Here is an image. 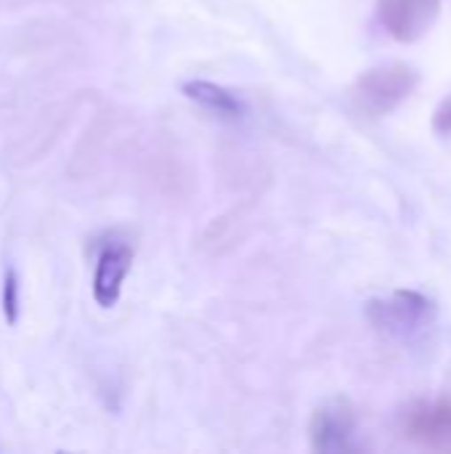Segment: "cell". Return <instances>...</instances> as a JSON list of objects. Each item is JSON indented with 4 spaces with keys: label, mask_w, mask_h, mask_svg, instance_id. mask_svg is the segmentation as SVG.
I'll list each match as a JSON object with an SVG mask.
<instances>
[{
    "label": "cell",
    "mask_w": 451,
    "mask_h": 454,
    "mask_svg": "<svg viewBox=\"0 0 451 454\" xmlns=\"http://www.w3.org/2000/svg\"><path fill=\"white\" fill-rule=\"evenodd\" d=\"M433 130H436V133H449L451 130V98H447V101L436 109V114H433Z\"/></svg>",
    "instance_id": "obj_9"
},
{
    "label": "cell",
    "mask_w": 451,
    "mask_h": 454,
    "mask_svg": "<svg viewBox=\"0 0 451 454\" xmlns=\"http://www.w3.org/2000/svg\"><path fill=\"white\" fill-rule=\"evenodd\" d=\"M431 306L433 303L417 293H396L388 301L372 303L369 317L383 330L407 333V330H415V327H423L425 322H431V314H433Z\"/></svg>",
    "instance_id": "obj_5"
},
{
    "label": "cell",
    "mask_w": 451,
    "mask_h": 454,
    "mask_svg": "<svg viewBox=\"0 0 451 454\" xmlns=\"http://www.w3.org/2000/svg\"><path fill=\"white\" fill-rule=\"evenodd\" d=\"M133 266V247L125 242H109L104 245L96 274H93V298L101 309H112L120 301L125 277Z\"/></svg>",
    "instance_id": "obj_4"
},
{
    "label": "cell",
    "mask_w": 451,
    "mask_h": 454,
    "mask_svg": "<svg viewBox=\"0 0 451 454\" xmlns=\"http://www.w3.org/2000/svg\"><path fill=\"white\" fill-rule=\"evenodd\" d=\"M404 431L425 450L451 452V399L415 407L404 420Z\"/></svg>",
    "instance_id": "obj_3"
},
{
    "label": "cell",
    "mask_w": 451,
    "mask_h": 454,
    "mask_svg": "<svg viewBox=\"0 0 451 454\" xmlns=\"http://www.w3.org/2000/svg\"><path fill=\"white\" fill-rule=\"evenodd\" d=\"M351 434H354V415L346 407H324L314 415L311 442L316 452L348 450Z\"/></svg>",
    "instance_id": "obj_6"
},
{
    "label": "cell",
    "mask_w": 451,
    "mask_h": 454,
    "mask_svg": "<svg viewBox=\"0 0 451 454\" xmlns=\"http://www.w3.org/2000/svg\"><path fill=\"white\" fill-rule=\"evenodd\" d=\"M441 13V0H377L383 27L401 43L420 40Z\"/></svg>",
    "instance_id": "obj_2"
},
{
    "label": "cell",
    "mask_w": 451,
    "mask_h": 454,
    "mask_svg": "<svg viewBox=\"0 0 451 454\" xmlns=\"http://www.w3.org/2000/svg\"><path fill=\"white\" fill-rule=\"evenodd\" d=\"M420 74L401 61H388L367 69L351 88V98L359 112L369 117H385L399 109L417 88Z\"/></svg>",
    "instance_id": "obj_1"
},
{
    "label": "cell",
    "mask_w": 451,
    "mask_h": 454,
    "mask_svg": "<svg viewBox=\"0 0 451 454\" xmlns=\"http://www.w3.org/2000/svg\"><path fill=\"white\" fill-rule=\"evenodd\" d=\"M3 314H5V322L8 325H16V319H19V282H16V274L13 271L5 274V285H3Z\"/></svg>",
    "instance_id": "obj_8"
},
{
    "label": "cell",
    "mask_w": 451,
    "mask_h": 454,
    "mask_svg": "<svg viewBox=\"0 0 451 454\" xmlns=\"http://www.w3.org/2000/svg\"><path fill=\"white\" fill-rule=\"evenodd\" d=\"M183 93L197 101L199 106L215 112V114H223V117H239L245 114V104L226 88L221 85H213V82H205V80H194V82H186L183 85Z\"/></svg>",
    "instance_id": "obj_7"
}]
</instances>
